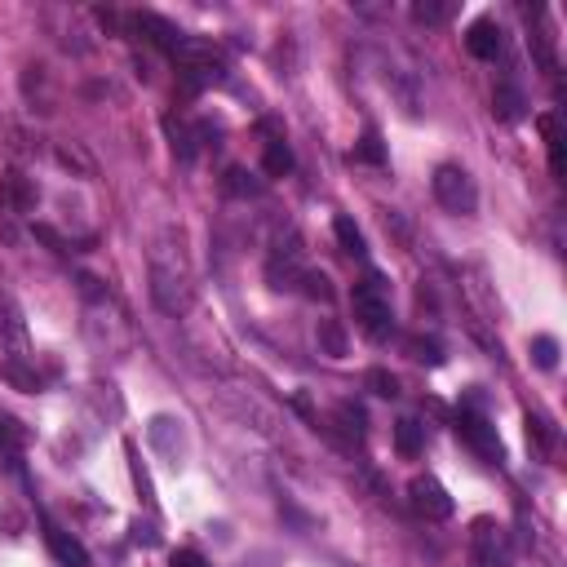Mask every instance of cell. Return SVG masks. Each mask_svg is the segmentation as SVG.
Here are the masks:
<instances>
[{"label":"cell","mask_w":567,"mask_h":567,"mask_svg":"<svg viewBox=\"0 0 567 567\" xmlns=\"http://www.w3.org/2000/svg\"><path fill=\"white\" fill-rule=\"evenodd\" d=\"M541 133H545V147H550V169L563 178V133L554 116H541Z\"/></svg>","instance_id":"22"},{"label":"cell","mask_w":567,"mask_h":567,"mask_svg":"<svg viewBox=\"0 0 567 567\" xmlns=\"http://www.w3.org/2000/svg\"><path fill=\"white\" fill-rule=\"evenodd\" d=\"M133 27H138V32L147 36L151 45L169 49V54H173V45H178V40H182V32H178V27H173V23H164L160 14H133Z\"/></svg>","instance_id":"11"},{"label":"cell","mask_w":567,"mask_h":567,"mask_svg":"<svg viewBox=\"0 0 567 567\" xmlns=\"http://www.w3.org/2000/svg\"><path fill=\"white\" fill-rule=\"evenodd\" d=\"M297 288H302L306 297H315V302H328V297H333V284H328V275H324V271H311V266L302 271Z\"/></svg>","instance_id":"24"},{"label":"cell","mask_w":567,"mask_h":567,"mask_svg":"<svg viewBox=\"0 0 567 567\" xmlns=\"http://www.w3.org/2000/svg\"><path fill=\"white\" fill-rule=\"evenodd\" d=\"M45 541H49V554H54V563H58V567H89V550H85V545H80L71 532L49 528V532H45Z\"/></svg>","instance_id":"9"},{"label":"cell","mask_w":567,"mask_h":567,"mask_svg":"<svg viewBox=\"0 0 567 567\" xmlns=\"http://www.w3.org/2000/svg\"><path fill=\"white\" fill-rule=\"evenodd\" d=\"M395 448H399V457H421V448H426V426L421 421H395Z\"/></svg>","instance_id":"15"},{"label":"cell","mask_w":567,"mask_h":567,"mask_svg":"<svg viewBox=\"0 0 567 567\" xmlns=\"http://www.w3.org/2000/svg\"><path fill=\"white\" fill-rule=\"evenodd\" d=\"M36 204H40L36 178H27V173H18V169L0 173V209L27 218V213H36Z\"/></svg>","instance_id":"6"},{"label":"cell","mask_w":567,"mask_h":567,"mask_svg":"<svg viewBox=\"0 0 567 567\" xmlns=\"http://www.w3.org/2000/svg\"><path fill=\"white\" fill-rule=\"evenodd\" d=\"M333 235H337V244H342V253L346 257H364L368 249H364V231H359L350 218H337L333 222Z\"/></svg>","instance_id":"21"},{"label":"cell","mask_w":567,"mask_h":567,"mask_svg":"<svg viewBox=\"0 0 567 567\" xmlns=\"http://www.w3.org/2000/svg\"><path fill=\"white\" fill-rule=\"evenodd\" d=\"M226 191H231V195H257V191H262V182H257L249 169H231V173H226Z\"/></svg>","instance_id":"28"},{"label":"cell","mask_w":567,"mask_h":567,"mask_svg":"<svg viewBox=\"0 0 567 567\" xmlns=\"http://www.w3.org/2000/svg\"><path fill=\"white\" fill-rule=\"evenodd\" d=\"M23 342H27L23 315L14 311V302H5V297H0V346H23Z\"/></svg>","instance_id":"18"},{"label":"cell","mask_w":567,"mask_h":567,"mask_svg":"<svg viewBox=\"0 0 567 567\" xmlns=\"http://www.w3.org/2000/svg\"><path fill=\"white\" fill-rule=\"evenodd\" d=\"M466 49L483 63H497L501 49H505V36H501V23L497 18H474L470 32H466Z\"/></svg>","instance_id":"7"},{"label":"cell","mask_w":567,"mask_h":567,"mask_svg":"<svg viewBox=\"0 0 567 567\" xmlns=\"http://www.w3.org/2000/svg\"><path fill=\"white\" fill-rule=\"evenodd\" d=\"M151 293H156V302L169 315L187 311V306H191V280H187V271H182V262L164 266L156 257V262H151Z\"/></svg>","instance_id":"4"},{"label":"cell","mask_w":567,"mask_h":567,"mask_svg":"<svg viewBox=\"0 0 567 567\" xmlns=\"http://www.w3.org/2000/svg\"><path fill=\"white\" fill-rule=\"evenodd\" d=\"M262 169L271 173V178H288V173H293V147H288L284 138H271L262 151Z\"/></svg>","instance_id":"17"},{"label":"cell","mask_w":567,"mask_h":567,"mask_svg":"<svg viewBox=\"0 0 567 567\" xmlns=\"http://www.w3.org/2000/svg\"><path fill=\"white\" fill-rule=\"evenodd\" d=\"M408 505H412V510H417L426 523H439V519H448V514H452L448 488H443L439 479H430V474H421V479L408 483Z\"/></svg>","instance_id":"5"},{"label":"cell","mask_w":567,"mask_h":567,"mask_svg":"<svg viewBox=\"0 0 567 567\" xmlns=\"http://www.w3.org/2000/svg\"><path fill=\"white\" fill-rule=\"evenodd\" d=\"M368 386H373L381 399H395L399 395V377L386 373V368H373V373H368Z\"/></svg>","instance_id":"30"},{"label":"cell","mask_w":567,"mask_h":567,"mask_svg":"<svg viewBox=\"0 0 567 567\" xmlns=\"http://www.w3.org/2000/svg\"><path fill=\"white\" fill-rule=\"evenodd\" d=\"M523 107H528V98H523V89L514 85V80H501L497 94H492V111L505 120V125H514V120H523Z\"/></svg>","instance_id":"12"},{"label":"cell","mask_w":567,"mask_h":567,"mask_svg":"<svg viewBox=\"0 0 567 567\" xmlns=\"http://www.w3.org/2000/svg\"><path fill=\"white\" fill-rule=\"evenodd\" d=\"M430 187H435V200L448 213H457V218H474V209H479V187H474V178L461 169V164H439Z\"/></svg>","instance_id":"2"},{"label":"cell","mask_w":567,"mask_h":567,"mask_svg":"<svg viewBox=\"0 0 567 567\" xmlns=\"http://www.w3.org/2000/svg\"><path fill=\"white\" fill-rule=\"evenodd\" d=\"M315 337H319V350H324V355H333V359L346 355V328L337 324V319H319Z\"/></svg>","instance_id":"19"},{"label":"cell","mask_w":567,"mask_h":567,"mask_svg":"<svg viewBox=\"0 0 567 567\" xmlns=\"http://www.w3.org/2000/svg\"><path fill=\"white\" fill-rule=\"evenodd\" d=\"M412 18L426 23V27H439V23H448V18H452V5H439V0H417V5H412Z\"/></svg>","instance_id":"25"},{"label":"cell","mask_w":567,"mask_h":567,"mask_svg":"<svg viewBox=\"0 0 567 567\" xmlns=\"http://www.w3.org/2000/svg\"><path fill=\"white\" fill-rule=\"evenodd\" d=\"M27 426L18 417H9V412H0V452H23L27 448Z\"/></svg>","instance_id":"20"},{"label":"cell","mask_w":567,"mask_h":567,"mask_svg":"<svg viewBox=\"0 0 567 567\" xmlns=\"http://www.w3.org/2000/svg\"><path fill=\"white\" fill-rule=\"evenodd\" d=\"M147 435H151V443H156L164 457H169L173 466H178L182 452H187V435H182V421H178V417H151Z\"/></svg>","instance_id":"8"},{"label":"cell","mask_w":567,"mask_h":567,"mask_svg":"<svg viewBox=\"0 0 567 567\" xmlns=\"http://www.w3.org/2000/svg\"><path fill=\"white\" fill-rule=\"evenodd\" d=\"M333 421H337V430L346 435V443H364L368 417H364V408H359V404H342V408L333 412Z\"/></svg>","instance_id":"16"},{"label":"cell","mask_w":567,"mask_h":567,"mask_svg":"<svg viewBox=\"0 0 567 567\" xmlns=\"http://www.w3.org/2000/svg\"><path fill=\"white\" fill-rule=\"evenodd\" d=\"M474 550H479V559L488 567L501 563V528L492 519H479L474 523Z\"/></svg>","instance_id":"14"},{"label":"cell","mask_w":567,"mask_h":567,"mask_svg":"<svg viewBox=\"0 0 567 567\" xmlns=\"http://www.w3.org/2000/svg\"><path fill=\"white\" fill-rule=\"evenodd\" d=\"M169 567H209V563H204L195 550H178V554H173V563H169Z\"/></svg>","instance_id":"32"},{"label":"cell","mask_w":567,"mask_h":567,"mask_svg":"<svg viewBox=\"0 0 567 567\" xmlns=\"http://www.w3.org/2000/svg\"><path fill=\"white\" fill-rule=\"evenodd\" d=\"M528 439H536V448H541V452H550V448H554V430H550V421L536 417V412H528Z\"/></svg>","instance_id":"29"},{"label":"cell","mask_w":567,"mask_h":567,"mask_svg":"<svg viewBox=\"0 0 567 567\" xmlns=\"http://www.w3.org/2000/svg\"><path fill=\"white\" fill-rule=\"evenodd\" d=\"M404 350H408V359H417V364H430V368L443 364V350H439L435 337H408Z\"/></svg>","instance_id":"23"},{"label":"cell","mask_w":567,"mask_h":567,"mask_svg":"<svg viewBox=\"0 0 567 567\" xmlns=\"http://www.w3.org/2000/svg\"><path fill=\"white\" fill-rule=\"evenodd\" d=\"M355 160H359V164H386V147H381V133H377V129H368L364 138H359Z\"/></svg>","instance_id":"26"},{"label":"cell","mask_w":567,"mask_h":567,"mask_svg":"<svg viewBox=\"0 0 567 567\" xmlns=\"http://www.w3.org/2000/svg\"><path fill=\"white\" fill-rule=\"evenodd\" d=\"M350 302H355V324L364 328L373 342H386L390 328H395V315H390V284L381 271H368L364 280L355 284V293H350Z\"/></svg>","instance_id":"1"},{"label":"cell","mask_w":567,"mask_h":567,"mask_svg":"<svg viewBox=\"0 0 567 567\" xmlns=\"http://www.w3.org/2000/svg\"><path fill=\"white\" fill-rule=\"evenodd\" d=\"M0 377H5L14 390H27V395H36V390L45 386L36 368H27V359H23V355H9L5 364H0Z\"/></svg>","instance_id":"13"},{"label":"cell","mask_w":567,"mask_h":567,"mask_svg":"<svg viewBox=\"0 0 567 567\" xmlns=\"http://www.w3.org/2000/svg\"><path fill=\"white\" fill-rule=\"evenodd\" d=\"M169 133H173V151H178L182 160H195V133L187 125H169Z\"/></svg>","instance_id":"31"},{"label":"cell","mask_w":567,"mask_h":567,"mask_svg":"<svg viewBox=\"0 0 567 567\" xmlns=\"http://www.w3.org/2000/svg\"><path fill=\"white\" fill-rule=\"evenodd\" d=\"M457 435L461 443L474 452L479 461H488V466H501V439H497V426H488V417L474 408H461L457 412Z\"/></svg>","instance_id":"3"},{"label":"cell","mask_w":567,"mask_h":567,"mask_svg":"<svg viewBox=\"0 0 567 567\" xmlns=\"http://www.w3.org/2000/svg\"><path fill=\"white\" fill-rule=\"evenodd\" d=\"M284 249V244H280ZM302 249H297V244H288L284 253H275L271 257V266H266V275H271V284L275 288H297V280H302Z\"/></svg>","instance_id":"10"},{"label":"cell","mask_w":567,"mask_h":567,"mask_svg":"<svg viewBox=\"0 0 567 567\" xmlns=\"http://www.w3.org/2000/svg\"><path fill=\"white\" fill-rule=\"evenodd\" d=\"M532 364L536 368H554V364H559V342H554L550 333L532 337Z\"/></svg>","instance_id":"27"}]
</instances>
